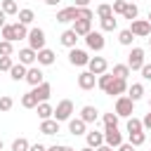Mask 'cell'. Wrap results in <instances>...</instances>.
Masks as SVG:
<instances>
[{
	"mask_svg": "<svg viewBox=\"0 0 151 151\" xmlns=\"http://www.w3.org/2000/svg\"><path fill=\"white\" fill-rule=\"evenodd\" d=\"M97 85H99V90H104L106 94H116V97H120V94H125L127 92V80H120V78H113L111 73H101L99 78H97Z\"/></svg>",
	"mask_w": 151,
	"mask_h": 151,
	"instance_id": "obj_1",
	"label": "cell"
},
{
	"mask_svg": "<svg viewBox=\"0 0 151 151\" xmlns=\"http://www.w3.org/2000/svg\"><path fill=\"white\" fill-rule=\"evenodd\" d=\"M71 113H73V101H71V99H61V101L57 104L52 118H54L57 123H61V120H71Z\"/></svg>",
	"mask_w": 151,
	"mask_h": 151,
	"instance_id": "obj_2",
	"label": "cell"
},
{
	"mask_svg": "<svg viewBox=\"0 0 151 151\" xmlns=\"http://www.w3.org/2000/svg\"><path fill=\"white\" fill-rule=\"evenodd\" d=\"M132 111H134V101L130 99V97H118L116 99V116L118 118H130L132 116Z\"/></svg>",
	"mask_w": 151,
	"mask_h": 151,
	"instance_id": "obj_3",
	"label": "cell"
},
{
	"mask_svg": "<svg viewBox=\"0 0 151 151\" xmlns=\"http://www.w3.org/2000/svg\"><path fill=\"white\" fill-rule=\"evenodd\" d=\"M26 38H28V47H31L33 52H40V50L45 47V31H42V28H31Z\"/></svg>",
	"mask_w": 151,
	"mask_h": 151,
	"instance_id": "obj_4",
	"label": "cell"
},
{
	"mask_svg": "<svg viewBox=\"0 0 151 151\" xmlns=\"http://www.w3.org/2000/svg\"><path fill=\"white\" fill-rule=\"evenodd\" d=\"M130 33H132L134 38H149V35H151V24H149L146 19H134V21L130 24Z\"/></svg>",
	"mask_w": 151,
	"mask_h": 151,
	"instance_id": "obj_5",
	"label": "cell"
},
{
	"mask_svg": "<svg viewBox=\"0 0 151 151\" xmlns=\"http://www.w3.org/2000/svg\"><path fill=\"white\" fill-rule=\"evenodd\" d=\"M144 64H146V61H144V50H142V47H132L130 54H127V68H130V71H139Z\"/></svg>",
	"mask_w": 151,
	"mask_h": 151,
	"instance_id": "obj_6",
	"label": "cell"
},
{
	"mask_svg": "<svg viewBox=\"0 0 151 151\" xmlns=\"http://www.w3.org/2000/svg\"><path fill=\"white\" fill-rule=\"evenodd\" d=\"M85 42H87V47H90V50H94V52H101V50H104V45H106L104 33H99V31H90V33L85 35Z\"/></svg>",
	"mask_w": 151,
	"mask_h": 151,
	"instance_id": "obj_7",
	"label": "cell"
},
{
	"mask_svg": "<svg viewBox=\"0 0 151 151\" xmlns=\"http://www.w3.org/2000/svg\"><path fill=\"white\" fill-rule=\"evenodd\" d=\"M106 68H109V61H106L104 57H90L87 71H90L92 76H101V73H106Z\"/></svg>",
	"mask_w": 151,
	"mask_h": 151,
	"instance_id": "obj_8",
	"label": "cell"
},
{
	"mask_svg": "<svg viewBox=\"0 0 151 151\" xmlns=\"http://www.w3.org/2000/svg\"><path fill=\"white\" fill-rule=\"evenodd\" d=\"M104 144L111 146V149H118L123 144V134L118 132V127H106L104 130Z\"/></svg>",
	"mask_w": 151,
	"mask_h": 151,
	"instance_id": "obj_9",
	"label": "cell"
},
{
	"mask_svg": "<svg viewBox=\"0 0 151 151\" xmlns=\"http://www.w3.org/2000/svg\"><path fill=\"white\" fill-rule=\"evenodd\" d=\"M28 85H33V87H38V85H42L45 83V73L38 68V66H31V68H26V78H24Z\"/></svg>",
	"mask_w": 151,
	"mask_h": 151,
	"instance_id": "obj_10",
	"label": "cell"
},
{
	"mask_svg": "<svg viewBox=\"0 0 151 151\" xmlns=\"http://www.w3.org/2000/svg\"><path fill=\"white\" fill-rule=\"evenodd\" d=\"M68 61H71L73 66H87L90 57H87V52H85V50H78V47H73V50L68 52Z\"/></svg>",
	"mask_w": 151,
	"mask_h": 151,
	"instance_id": "obj_11",
	"label": "cell"
},
{
	"mask_svg": "<svg viewBox=\"0 0 151 151\" xmlns=\"http://www.w3.org/2000/svg\"><path fill=\"white\" fill-rule=\"evenodd\" d=\"M78 38H85L90 31H92V21H85V19H76L73 21V28H71Z\"/></svg>",
	"mask_w": 151,
	"mask_h": 151,
	"instance_id": "obj_12",
	"label": "cell"
},
{
	"mask_svg": "<svg viewBox=\"0 0 151 151\" xmlns=\"http://www.w3.org/2000/svg\"><path fill=\"white\" fill-rule=\"evenodd\" d=\"M94 85H97V76H92L90 71H83L78 76V87L80 90H92Z\"/></svg>",
	"mask_w": 151,
	"mask_h": 151,
	"instance_id": "obj_13",
	"label": "cell"
},
{
	"mask_svg": "<svg viewBox=\"0 0 151 151\" xmlns=\"http://www.w3.org/2000/svg\"><path fill=\"white\" fill-rule=\"evenodd\" d=\"M76 19H78V7H64L57 14V21L59 24H68V21H76Z\"/></svg>",
	"mask_w": 151,
	"mask_h": 151,
	"instance_id": "obj_14",
	"label": "cell"
},
{
	"mask_svg": "<svg viewBox=\"0 0 151 151\" xmlns=\"http://www.w3.org/2000/svg\"><path fill=\"white\" fill-rule=\"evenodd\" d=\"M31 92L35 94V99H38V104H40V101H47V99H50V94H52V85H50V83H42V85H38V87H33Z\"/></svg>",
	"mask_w": 151,
	"mask_h": 151,
	"instance_id": "obj_15",
	"label": "cell"
},
{
	"mask_svg": "<svg viewBox=\"0 0 151 151\" xmlns=\"http://www.w3.org/2000/svg\"><path fill=\"white\" fill-rule=\"evenodd\" d=\"M97 118H99V111H97L94 106H83V109H80V120H83L85 125L97 123Z\"/></svg>",
	"mask_w": 151,
	"mask_h": 151,
	"instance_id": "obj_16",
	"label": "cell"
},
{
	"mask_svg": "<svg viewBox=\"0 0 151 151\" xmlns=\"http://www.w3.org/2000/svg\"><path fill=\"white\" fill-rule=\"evenodd\" d=\"M35 61H38L40 66H52V64H54V52L47 50V47H42V50L35 54Z\"/></svg>",
	"mask_w": 151,
	"mask_h": 151,
	"instance_id": "obj_17",
	"label": "cell"
},
{
	"mask_svg": "<svg viewBox=\"0 0 151 151\" xmlns=\"http://www.w3.org/2000/svg\"><path fill=\"white\" fill-rule=\"evenodd\" d=\"M85 139H87V146H90V149H97V146L104 144V132L90 130V132H85Z\"/></svg>",
	"mask_w": 151,
	"mask_h": 151,
	"instance_id": "obj_18",
	"label": "cell"
},
{
	"mask_svg": "<svg viewBox=\"0 0 151 151\" xmlns=\"http://www.w3.org/2000/svg\"><path fill=\"white\" fill-rule=\"evenodd\" d=\"M35 54H38V52H33L31 47H24V50H19V64H24V66H31V64L35 61Z\"/></svg>",
	"mask_w": 151,
	"mask_h": 151,
	"instance_id": "obj_19",
	"label": "cell"
},
{
	"mask_svg": "<svg viewBox=\"0 0 151 151\" xmlns=\"http://www.w3.org/2000/svg\"><path fill=\"white\" fill-rule=\"evenodd\" d=\"M40 132H42V134H57V132H59V123H57L54 118H47V120L40 123Z\"/></svg>",
	"mask_w": 151,
	"mask_h": 151,
	"instance_id": "obj_20",
	"label": "cell"
},
{
	"mask_svg": "<svg viewBox=\"0 0 151 151\" xmlns=\"http://www.w3.org/2000/svg\"><path fill=\"white\" fill-rule=\"evenodd\" d=\"M85 127H87V125H85L80 118H71V120H68V132L76 134V137H78V134H85Z\"/></svg>",
	"mask_w": 151,
	"mask_h": 151,
	"instance_id": "obj_21",
	"label": "cell"
},
{
	"mask_svg": "<svg viewBox=\"0 0 151 151\" xmlns=\"http://www.w3.org/2000/svg\"><path fill=\"white\" fill-rule=\"evenodd\" d=\"M76 42H78V35H76V33H73L71 28L61 33V45H64V47H68V50H73V47H76Z\"/></svg>",
	"mask_w": 151,
	"mask_h": 151,
	"instance_id": "obj_22",
	"label": "cell"
},
{
	"mask_svg": "<svg viewBox=\"0 0 151 151\" xmlns=\"http://www.w3.org/2000/svg\"><path fill=\"white\" fill-rule=\"evenodd\" d=\"M142 94H144V85H142V83H134V85L127 87V97H130L132 101H139Z\"/></svg>",
	"mask_w": 151,
	"mask_h": 151,
	"instance_id": "obj_23",
	"label": "cell"
},
{
	"mask_svg": "<svg viewBox=\"0 0 151 151\" xmlns=\"http://www.w3.org/2000/svg\"><path fill=\"white\" fill-rule=\"evenodd\" d=\"M35 109H38V118H40V120H47V118H52V113H54V109H52L47 101H40Z\"/></svg>",
	"mask_w": 151,
	"mask_h": 151,
	"instance_id": "obj_24",
	"label": "cell"
},
{
	"mask_svg": "<svg viewBox=\"0 0 151 151\" xmlns=\"http://www.w3.org/2000/svg\"><path fill=\"white\" fill-rule=\"evenodd\" d=\"M19 14V24H24V26H28V24H33V19H35V14H33V9H19L17 12Z\"/></svg>",
	"mask_w": 151,
	"mask_h": 151,
	"instance_id": "obj_25",
	"label": "cell"
},
{
	"mask_svg": "<svg viewBox=\"0 0 151 151\" xmlns=\"http://www.w3.org/2000/svg\"><path fill=\"white\" fill-rule=\"evenodd\" d=\"M111 76H113V78H120V80H127V76H130V68H127V64H116Z\"/></svg>",
	"mask_w": 151,
	"mask_h": 151,
	"instance_id": "obj_26",
	"label": "cell"
},
{
	"mask_svg": "<svg viewBox=\"0 0 151 151\" xmlns=\"http://www.w3.org/2000/svg\"><path fill=\"white\" fill-rule=\"evenodd\" d=\"M9 76H12V80H24L26 78V66L24 64H14L9 68Z\"/></svg>",
	"mask_w": 151,
	"mask_h": 151,
	"instance_id": "obj_27",
	"label": "cell"
},
{
	"mask_svg": "<svg viewBox=\"0 0 151 151\" xmlns=\"http://www.w3.org/2000/svg\"><path fill=\"white\" fill-rule=\"evenodd\" d=\"M137 14H139V9H137V5H132V2H125V9H123V17H125V19H130V21H134V19H137Z\"/></svg>",
	"mask_w": 151,
	"mask_h": 151,
	"instance_id": "obj_28",
	"label": "cell"
},
{
	"mask_svg": "<svg viewBox=\"0 0 151 151\" xmlns=\"http://www.w3.org/2000/svg\"><path fill=\"white\" fill-rule=\"evenodd\" d=\"M2 38H5L7 42H14V40H17V31H14V24H5V26H2Z\"/></svg>",
	"mask_w": 151,
	"mask_h": 151,
	"instance_id": "obj_29",
	"label": "cell"
},
{
	"mask_svg": "<svg viewBox=\"0 0 151 151\" xmlns=\"http://www.w3.org/2000/svg\"><path fill=\"white\" fill-rule=\"evenodd\" d=\"M21 106H24V109H35V106H38L35 94H33V92H26V94L21 97Z\"/></svg>",
	"mask_w": 151,
	"mask_h": 151,
	"instance_id": "obj_30",
	"label": "cell"
},
{
	"mask_svg": "<svg viewBox=\"0 0 151 151\" xmlns=\"http://www.w3.org/2000/svg\"><path fill=\"white\" fill-rule=\"evenodd\" d=\"M142 130H144V127H142V120L134 118V116H130V118H127V134H130V132H142Z\"/></svg>",
	"mask_w": 151,
	"mask_h": 151,
	"instance_id": "obj_31",
	"label": "cell"
},
{
	"mask_svg": "<svg viewBox=\"0 0 151 151\" xmlns=\"http://www.w3.org/2000/svg\"><path fill=\"white\" fill-rule=\"evenodd\" d=\"M28 146H31V144H28L26 137H19V139L12 142V151H28Z\"/></svg>",
	"mask_w": 151,
	"mask_h": 151,
	"instance_id": "obj_32",
	"label": "cell"
},
{
	"mask_svg": "<svg viewBox=\"0 0 151 151\" xmlns=\"http://www.w3.org/2000/svg\"><path fill=\"white\" fill-rule=\"evenodd\" d=\"M116 28H118V19H113V17L101 19V31H116Z\"/></svg>",
	"mask_w": 151,
	"mask_h": 151,
	"instance_id": "obj_33",
	"label": "cell"
},
{
	"mask_svg": "<svg viewBox=\"0 0 151 151\" xmlns=\"http://www.w3.org/2000/svg\"><path fill=\"white\" fill-rule=\"evenodd\" d=\"M132 40H134V35L130 33V28H125V31L118 33V42L120 45H132Z\"/></svg>",
	"mask_w": 151,
	"mask_h": 151,
	"instance_id": "obj_34",
	"label": "cell"
},
{
	"mask_svg": "<svg viewBox=\"0 0 151 151\" xmlns=\"http://www.w3.org/2000/svg\"><path fill=\"white\" fill-rule=\"evenodd\" d=\"M146 142V134L144 132H130V144L132 146H142Z\"/></svg>",
	"mask_w": 151,
	"mask_h": 151,
	"instance_id": "obj_35",
	"label": "cell"
},
{
	"mask_svg": "<svg viewBox=\"0 0 151 151\" xmlns=\"http://www.w3.org/2000/svg\"><path fill=\"white\" fill-rule=\"evenodd\" d=\"M5 14H17L19 12V7H17V2L14 0H2V7H0Z\"/></svg>",
	"mask_w": 151,
	"mask_h": 151,
	"instance_id": "obj_36",
	"label": "cell"
},
{
	"mask_svg": "<svg viewBox=\"0 0 151 151\" xmlns=\"http://www.w3.org/2000/svg\"><path fill=\"white\" fill-rule=\"evenodd\" d=\"M104 127H118V116L116 113H104Z\"/></svg>",
	"mask_w": 151,
	"mask_h": 151,
	"instance_id": "obj_37",
	"label": "cell"
},
{
	"mask_svg": "<svg viewBox=\"0 0 151 151\" xmlns=\"http://www.w3.org/2000/svg\"><path fill=\"white\" fill-rule=\"evenodd\" d=\"M97 17H99V19L113 17V9H111V5H99V7H97Z\"/></svg>",
	"mask_w": 151,
	"mask_h": 151,
	"instance_id": "obj_38",
	"label": "cell"
},
{
	"mask_svg": "<svg viewBox=\"0 0 151 151\" xmlns=\"http://www.w3.org/2000/svg\"><path fill=\"white\" fill-rule=\"evenodd\" d=\"M12 52H14L12 42H7V40H0V57H12Z\"/></svg>",
	"mask_w": 151,
	"mask_h": 151,
	"instance_id": "obj_39",
	"label": "cell"
},
{
	"mask_svg": "<svg viewBox=\"0 0 151 151\" xmlns=\"http://www.w3.org/2000/svg\"><path fill=\"white\" fill-rule=\"evenodd\" d=\"M92 17H94V12H92L90 7H78V19H85V21H92Z\"/></svg>",
	"mask_w": 151,
	"mask_h": 151,
	"instance_id": "obj_40",
	"label": "cell"
},
{
	"mask_svg": "<svg viewBox=\"0 0 151 151\" xmlns=\"http://www.w3.org/2000/svg\"><path fill=\"white\" fill-rule=\"evenodd\" d=\"M14 31H17V40H21V38H26V35H28V28H26L24 24H19V21L14 24Z\"/></svg>",
	"mask_w": 151,
	"mask_h": 151,
	"instance_id": "obj_41",
	"label": "cell"
},
{
	"mask_svg": "<svg viewBox=\"0 0 151 151\" xmlns=\"http://www.w3.org/2000/svg\"><path fill=\"white\" fill-rule=\"evenodd\" d=\"M12 106H14L12 97H7V94H5V97H0V111H9Z\"/></svg>",
	"mask_w": 151,
	"mask_h": 151,
	"instance_id": "obj_42",
	"label": "cell"
},
{
	"mask_svg": "<svg viewBox=\"0 0 151 151\" xmlns=\"http://www.w3.org/2000/svg\"><path fill=\"white\" fill-rule=\"evenodd\" d=\"M12 66H14L12 57H0V71H9Z\"/></svg>",
	"mask_w": 151,
	"mask_h": 151,
	"instance_id": "obj_43",
	"label": "cell"
},
{
	"mask_svg": "<svg viewBox=\"0 0 151 151\" xmlns=\"http://www.w3.org/2000/svg\"><path fill=\"white\" fill-rule=\"evenodd\" d=\"M125 2H127V0H116V2L111 5L113 14H123V9H125Z\"/></svg>",
	"mask_w": 151,
	"mask_h": 151,
	"instance_id": "obj_44",
	"label": "cell"
},
{
	"mask_svg": "<svg viewBox=\"0 0 151 151\" xmlns=\"http://www.w3.org/2000/svg\"><path fill=\"white\" fill-rule=\"evenodd\" d=\"M139 71H142V78L144 80H151V64H144Z\"/></svg>",
	"mask_w": 151,
	"mask_h": 151,
	"instance_id": "obj_45",
	"label": "cell"
},
{
	"mask_svg": "<svg viewBox=\"0 0 151 151\" xmlns=\"http://www.w3.org/2000/svg\"><path fill=\"white\" fill-rule=\"evenodd\" d=\"M142 127H146V130H151V111L144 116V120H142Z\"/></svg>",
	"mask_w": 151,
	"mask_h": 151,
	"instance_id": "obj_46",
	"label": "cell"
},
{
	"mask_svg": "<svg viewBox=\"0 0 151 151\" xmlns=\"http://www.w3.org/2000/svg\"><path fill=\"white\" fill-rule=\"evenodd\" d=\"M118 151H134V146H132V144H130V142H127V144H125V142H123V144H120V146H118Z\"/></svg>",
	"mask_w": 151,
	"mask_h": 151,
	"instance_id": "obj_47",
	"label": "cell"
},
{
	"mask_svg": "<svg viewBox=\"0 0 151 151\" xmlns=\"http://www.w3.org/2000/svg\"><path fill=\"white\" fill-rule=\"evenodd\" d=\"M28 151H47V149H45L42 144H31V146H28Z\"/></svg>",
	"mask_w": 151,
	"mask_h": 151,
	"instance_id": "obj_48",
	"label": "cell"
},
{
	"mask_svg": "<svg viewBox=\"0 0 151 151\" xmlns=\"http://www.w3.org/2000/svg\"><path fill=\"white\" fill-rule=\"evenodd\" d=\"M87 2H90V0H76L73 7H87Z\"/></svg>",
	"mask_w": 151,
	"mask_h": 151,
	"instance_id": "obj_49",
	"label": "cell"
},
{
	"mask_svg": "<svg viewBox=\"0 0 151 151\" xmlns=\"http://www.w3.org/2000/svg\"><path fill=\"white\" fill-rule=\"evenodd\" d=\"M94 151H113V149H111V146H106V144H101V146H97Z\"/></svg>",
	"mask_w": 151,
	"mask_h": 151,
	"instance_id": "obj_50",
	"label": "cell"
},
{
	"mask_svg": "<svg viewBox=\"0 0 151 151\" xmlns=\"http://www.w3.org/2000/svg\"><path fill=\"white\" fill-rule=\"evenodd\" d=\"M61 0H45V5H50V7H54V5H59Z\"/></svg>",
	"mask_w": 151,
	"mask_h": 151,
	"instance_id": "obj_51",
	"label": "cell"
},
{
	"mask_svg": "<svg viewBox=\"0 0 151 151\" xmlns=\"http://www.w3.org/2000/svg\"><path fill=\"white\" fill-rule=\"evenodd\" d=\"M5 17H7V14H5V12H2V9H0V28H2V26H5Z\"/></svg>",
	"mask_w": 151,
	"mask_h": 151,
	"instance_id": "obj_52",
	"label": "cell"
},
{
	"mask_svg": "<svg viewBox=\"0 0 151 151\" xmlns=\"http://www.w3.org/2000/svg\"><path fill=\"white\" fill-rule=\"evenodd\" d=\"M57 151H76V149H71V146H59Z\"/></svg>",
	"mask_w": 151,
	"mask_h": 151,
	"instance_id": "obj_53",
	"label": "cell"
},
{
	"mask_svg": "<svg viewBox=\"0 0 151 151\" xmlns=\"http://www.w3.org/2000/svg\"><path fill=\"white\" fill-rule=\"evenodd\" d=\"M57 149H59V146H57V144H54V146H50V149H47V151H57Z\"/></svg>",
	"mask_w": 151,
	"mask_h": 151,
	"instance_id": "obj_54",
	"label": "cell"
},
{
	"mask_svg": "<svg viewBox=\"0 0 151 151\" xmlns=\"http://www.w3.org/2000/svg\"><path fill=\"white\" fill-rule=\"evenodd\" d=\"M80 151H94V149H90V146H85V149H80Z\"/></svg>",
	"mask_w": 151,
	"mask_h": 151,
	"instance_id": "obj_55",
	"label": "cell"
},
{
	"mask_svg": "<svg viewBox=\"0 0 151 151\" xmlns=\"http://www.w3.org/2000/svg\"><path fill=\"white\" fill-rule=\"evenodd\" d=\"M146 21H149V24H151V12H149V19H146Z\"/></svg>",
	"mask_w": 151,
	"mask_h": 151,
	"instance_id": "obj_56",
	"label": "cell"
},
{
	"mask_svg": "<svg viewBox=\"0 0 151 151\" xmlns=\"http://www.w3.org/2000/svg\"><path fill=\"white\" fill-rule=\"evenodd\" d=\"M0 151H2V139H0Z\"/></svg>",
	"mask_w": 151,
	"mask_h": 151,
	"instance_id": "obj_57",
	"label": "cell"
},
{
	"mask_svg": "<svg viewBox=\"0 0 151 151\" xmlns=\"http://www.w3.org/2000/svg\"><path fill=\"white\" fill-rule=\"evenodd\" d=\"M149 45H151V35H149Z\"/></svg>",
	"mask_w": 151,
	"mask_h": 151,
	"instance_id": "obj_58",
	"label": "cell"
},
{
	"mask_svg": "<svg viewBox=\"0 0 151 151\" xmlns=\"http://www.w3.org/2000/svg\"><path fill=\"white\" fill-rule=\"evenodd\" d=\"M149 106H151V101H149Z\"/></svg>",
	"mask_w": 151,
	"mask_h": 151,
	"instance_id": "obj_59",
	"label": "cell"
}]
</instances>
